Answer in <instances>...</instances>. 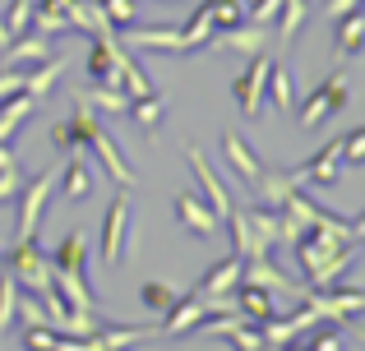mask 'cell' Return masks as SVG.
<instances>
[{"mask_svg": "<svg viewBox=\"0 0 365 351\" xmlns=\"http://www.w3.org/2000/svg\"><path fill=\"white\" fill-rule=\"evenodd\" d=\"M125 33V46H143V51H176V56H190V51H204L208 37H213V19L208 9L199 5L185 23L176 28H120Z\"/></svg>", "mask_w": 365, "mask_h": 351, "instance_id": "6da1fadb", "label": "cell"}, {"mask_svg": "<svg viewBox=\"0 0 365 351\" xmlns=\"http://www.w3.org/2000/svg\"><path fill=\"white\" fill-rule=\"evenodd\" d=\"M56 176H61V167H46V172H37L28 180L24 189H19V222H14V245L24 241H37V222H42L46 213V199L56 194Z\"/></svg>", "mask_w": 365, "mask_h": 351, "instance_id": "7a4b0ae2", "label": "cell"}, {"mask_svg": "<svg viewBox=\"0 0 365 351\" xmlns=\"http://www.w3.org/2000/svg\"><path fill=\"white\" fill-rule=\"evenodd\" d=\"M347 102H351V79H347V70H333L329 79H324L319 88H314L310 98L301 102V125H305V130H319L324 120L338 116Z\"/></svg>", "mask_w": 365, "mask_h": 351, "instance_id": "3957f363", "label": "cell"}, {"mask_svg": "<svg viewBox=\"0 0 365 351\" xmlns=\"http://www.w3.org/2000/svg\"><path fill=\"white\" fill-rule=\"evenodd\" d=\"M130 241H139V226L130 217V189H120L107 204V217H102V263H120Z\"/></svg>", "mask_w": 365, "mask_h": 351, "instance_id": "277c9868", "label": "cell"}, {"mask_svg": "<svg viewBox=\"0 0 365 351\" xmlns=\"http://www.w3.org/2000/svg\"><path fill=\"white\" fill-rule=\"evenodd\" d=\"M5 273H9V278H14L24 291H42V287H51V259L37 250V241L9 245V254H5Z\"/></svg>", "mask_w": 365, "mask_h": 351, "instance_id": "5b68a950", "label": "cell"}, {"mask_svg": "<svg viewBox=\"0 0 365 351\" xmlns=\"http://www.w3.org/2000/svg\"><path fill=\"white\" fill-rule=\"evenodd\" d=\"M305 305L314 310L319 319H338V324H347V319H356L365 315V291L356 287H314V291H305Z\"/></svg>", "mask_w": 365, "mask_h": 351, "instance_id": "8992f818", "label": "cell"}, {"mask_svg": "<svg viewBox=\"0 0 365 351\" xmlns=\"http://www.w3.org/2000/svg\"><path fill=\"white\" fill-rule=\"evenodd\" d=\"M102 130V120H98V111L88 107V102H74V116H65V120H56L51 125V144L61 148V153H74V148H88V139Z\"/></svg>", "mask_w": 365, "mask_h": 351, "instance_id": "52a82bcc", "label": "cell"}, {"mask_svg": "<svg viewBox=\"0 0 365 351\" xmlns=\"http://www.w3.org/2000/svg\"><path fill=\"white\" fill-rule=\"evenodd\" d=\"M268 56L259 51V56H250V70L236 74V83H232V98H236V107H241V116L255 120L259 116V107H264V93H268Z\"/></svg>", "mask_w": 365, "mask_h": 351, "instance_id": "ba28073f", "label": "cell"}, {"mask_svg": "<svg viewBox=\"0 0 365 351\" xmlns=\"http://www.w3.org/2000/svg\"><path fill=\"white\" fill-rule=\"evenodd\" d=\"M171 208H176V222L185 226L190 236H199V241H213L217 226H222V217L213 213V204L199 194H190V189H180L176 199H171Z\"/></svg>", "mask_w": 365, "mask_h": 351, "instance_id": "9c48e42d", "label": "cell"}, {"mask_svg": "<svg viewBox=\"0 0 365 351\" xmlns=\"http://www.w3.org/2000/svg\"><path fill=\"white\" fill-rule=\"evenodd\" d=\"M342 245H351V236H333V231H319V226H305L301 241H296V259H301L305 278H310V273H319L324 263L342 250Z\"/></svg>", "mask_w": 365, "mask_h": 351, "instance_id": "30bf717a", "label": "cell"}, {"mask_svg": "<svg viewBox=\"0 0 365 351\" xmlns=\"http://www.w3.org/2000/svg\"><path fill=\"white\" fill-rule=\"evenodd\" d=\"M338 176H342V135L333 139L329 148H319L310 162H301V167L292 172V180H296L301 189H305V185H333Z\"/></svg>", "mask_w": 365, "mask_h": 351, "instance_id": "8fae6325", "label": "cell"}, {"mask_svg": "<svg viewBox=\"0 0 365 351\" xmlns=\"http://www.w3.org/2000/svg\"><path fill=\"white\" fill-rule=\"evenodd\" d=\"M208 42L217 46V51H241V56H259L268 51V42H273V28L268 23H236V28H222L217 37H208Z\"/></svg>", "mask_w": 365, "mask_h": 351, "instance_id": "7c38bea8", "label": "cell"}, {"mask_svg": "<svg viewBox=\"0 0 365 351\" xmlns=\"http://www.w3.org/2000/svg\"><path fill=\"white\" fill-rule=\"evenodd\" d=\"M185 157H190V167H195L199 185H204V194H208V204H213V213H217V217H227V213H232L236 204H232V194H227L222 176L213 172V162L204 157V148H199V144H190V148H185Z\"/></svg>", "mask_w": 365, "mask_h": 351, "instance_id": "4fadbf2b", "label": "cell"}, {"mask_svg": "<svg viewBox=\"0 0 365 351\" xmlns=\"http://www.w3.org/2000/svg\"><path fill=\"white\" fill-rule=\"evenodd\" d=\"M88 153L98 157V162H102V172H107L111 180H116L120 189H134V172H130V162H125V153L116 148V139L107 135V125H102L98 135L88 139Z\"/></svg>", "mask_w": 365, "mask_h": 351, "instance_id": "5bb4252c", "label": "cell"}, {"mask_svg": "<svg viewBox=\"0 0 365 351\" xmlns=\"http://www.w3.org/2000/svg\"><path fill=\"white\" fill-rule=\"evenodd\" d=\"M65 176H56V194L65 199V204H83V199L93 194V167H88V157L74 148V157L61 167Z\"/></svg>", "mask_w": 365, "mask_h": 351, "instance_id": "9a60e30c", "label": "cell"}, {"mask_svg": "<svg viewBox=\"0 0 365 351\" xmlns=\"http://www.w3.org/2000/svg\"><path fill=\"white\" fill-rule=\"evenodd\" d=\"M46 56H51V37H42V33L28 28L24 37H14V42L0 51V61H5L9 70H33V65H42Z\"/></svg>", "mask_w": 365, "mask_h": 351, "instance_id": "2e32d148", "label": "cell"}, {"mask_svg": "<svg viewBox=\"0 0 365 351\" xmlns=\"http://www.w3.org/2000/svg\"><path fill=\"white\" fill-rule=\"evenodd\" d=\"M162 319H167V324H162L158 333H167V337H180V333H195V328L204 324V319H208V305H204V296H199V291H195V296H185V300L176 296V305H171Z\"/></svg>", "mask_w": 365, "mask_h": 351, "instance_id": "e0dca14e", "label": "cell"}, {"mask_svg": "<svg viewBox=\"0 0 365 351\" xmlns=\"http://www.w3.org/2000/svg\"><path fill=\"white\" fill-rule=\"evenodd\" d=\"M241 282L264 287V291H301V282L287 278V273L273 263V254H264V259H241Z\"/></svg>", "mask_w": 365, "mask_h": 351, "instance_id": "ac0fdd59", "label": "cell"}, {"mask_svg": "<svg viewBox=\"0 0 365 351\" xmlns=\"http://www.w3.org/2000/svg\"><path fill=\"white\" fill-rule=\"evenodd\" d=\"M241 287V254H227L222 263H213V268L204 273V278H199V296H232V291Z\"/></svg>", "mask_w": 365, "mask_h": 351, "instance_id": "d6986e66", "label": "cell"}, {"mask_svg": "<svg viewBox=\"0 0 365 351\" xmlns=\"http://www.w3.org/2000/svg\"><path fill=\"white\" fill-rule=\"evenodd\" d=\"M61 74H65V61H56V56H46L42 65H33V70H24V88L19 93H28L33 102H46V93L61 83Z\"/></svg>", "mask_w": 365, "mask_h": 351, "instance_id": "ffe728a7", "label": "cell"}, {"mask_svg": "<svg viewBox=\"0 0 365 351\" xmlns=\"http://www.w3.org/2000/svg\"><path fill=\"white\" fill-rule=\"evenodd\" d=\"M222 153H227L232 172L241 176L245 185H255V180L264 176V162H259V153H255V148H245V139H241V135H227V139H222Z\"/></svg>", "mask_w": 365, "mask_h": 351, "instance_id": "44dd1931", "label": "cell"}, {"mask_svg": "<svg viewBox=\"0 0 365 351\" xmlns=\"http://www.w3.org/2000/svg\"><path fill=\"white\" fill-rule=\"evenodd\" d=\"M51 282H56V291L65 296V305H70V310H88V315H98V300H93V291H88V282H83V273L51 268Z\"/></svg>", "mask_w": 365, "mask_h": 351, "instance_id": "7402d4cb", "label": "cell"}, {"mask_svg": "<svg viewBox=\"0 0 365 351\" xmlns=\"http://www.w3.org/2000/svg\"><path fill=\"white\" fill-rule=\"evenodd\" d=\"M236 310L250 319V324H268V319L277 315V305H273V291H264V287H250V282H241L236 287Z\"/></svg>", "mask_w": 365, "mask_h": 351, "instance_id": "603a6c76", "label": "cell"}, {"mask_svg": "<svg viewBox=\"0 0 365 351\" xmlns=\"http://www.w3.org/2000/svg\"><path fill=\"white\" fill-rule=\"evenodd\" d=\"M33 111H37V102L28 98V93H14V98L0 102V144H14L19 125H24V120L33 116Z\"/></svg>", "mask_w": 365, "mask_h": 351, "instance_id": "cb8c5ba5", "label": "cell"}, {"mask_svg": "<svg viewBox=\"0 0 365 351\" xmlns=\"http://www.w3.org/2000/svg\"><path fill=\"white\" fill-rule=\"evenodd\" d=\"M83 263H88V236H83V231H70V236H61V245L51 250V268L83 273Z\"/></svg>", "mask_w": 365, "mask_h": 351, "instance_id": "d4e9b609", "label": "cell"}, {"mask_svg": "<svg viewBox=\"0 0 365 351\" xmlns=\"http://www.w3.org/2000/svg\"><path fill=\"white\" fill-rule=\"evenodd\" d=\"M70 33H88V37L111 33L107 9H102L98 0H74V9H70Z\"/></svg>", "mask_w": 365, "mask_h": 351, "instance_id": "484cf974", "label": "cell"}, {"mask_svg": "<svg viewBox=\"0 0 365 351\" xmlns=\"http://www.w3.org/2000/svg\"><path fill=\"white\" fill-rule=\"evenodd\" d=\"M125 116L139 125V135L153 139V135H158V125H162V116H167V98H158V93H148V98H134Z\"/></svg>", "mask_w": 365, "mask_h": 351, "instance_id": "4316f807", "label": "cell"}, {"mask_svg": "<svg viewBox=\"0 0 365 351\" xmlns=\"http://www.w3.org/2000/svg\"><path fill=\"white\" fill-rule=\"evenodd\" d=\"M305 19H310V0H282V9H277V19H273V23H277L273 37H277L282 46H292L296 33L305 28Z\"/></svg>", "mask_w": 365, "mask_h": 351, "instance_id": "83f0119b", "label": "cell"}, {"mask_svg": "<svg viewBox=\"0 0 365 351\" xmlns=\"http://www.w3.org/2000/svg\"><path fill=\"white\" fill-rule=\"evenodd\" d=\"M255 189L268 208H282V199L296 189V180H292V172H282V167H264V176L255 180Z\"/></svg>", "mask_w": 365, "mask_h": 351, "instance_id": "f1b7e54d", "label": "cell"}, {"mask_svg": "<svg viewBox=\"0 0 365 351\" xmlns=\"http://www.w3.org/2000/svg\"><path fill=\"white\" fill-rule=\"evenodd\" d=\"M264 98H273V107L277 111H292L296 107V79H292V70L287 65H268V93Z\"/></svg>", "mask_w": 365, "mask_h": 351, "instance_id": "f546056e", "label": "cell"}, {"mask_svg": "<svg viewBox=\"0 0 365 351\" xmlns=\"http://www.w3.org/2000/svg\"><path fill=\"white\" fill-rule=\"evenodd\" d=\"M365 46V14L361 9H351V14L338 19V56L347 61V56H361Z\"/></svg>", "mask_w": 365, "mask_h": 351, "instance_id": "4dcf8cb0", "label": "cell"}, {"mask_svg": "<svg viewBox=\"0 0 365 351\" xmlns=\"http://www.w3.org/2000/svg\"><path fill=\"white\" fill-rule=\"evenodd\" d=\"M83 102H88L93 111H102V116H125L130 111V93L125 88H88V93H79Z\"/></svg>", "mask_w": 365, "mask_h": 351, "instance_id": "1f68e13d", "label": "cell"}, {"mask_svg": "<svg viewBox=\"0 0 365 351\" xmlns=\"http://www.w3.org/2000/svg\"><path fill=\"white\" fill-rule=\"evenodd\" d=\"M204 9H208V19H213L217 33H222V28L245 23V5H241V0H204Z\"/></svg>", "mask_w": 365, "mask_h": 351, "instance_id": "d6a6232c", "label": "cell"}, {"mask_svg": "<svg viewBox=\"0 0 365 351\" xmlns=\"http://www.w3.org/2000/svg\"><path fill=\"white\" fill-rule=\"evenodd\" d=\"M139 300L153 310V315H167V310L176 305V287H167V282H143V287H139Z\"/></svg>", "mask_w": 365, "mask_h": 351, "instance_id": "836d02e7", "label": "cell"}, {"mask_svg": "<svg viewBox=\"0 0 365 351\" xmlns=\"http://www.w3.org/2000/svg\"><path fill=\"white\" fill-rule=\"evenodd\" d=\"M14 300H19V282L0 268V337L9 333V324H14Z\"/></svg>", "mask_w": 365, "mask_h": 351, "instance_id": "e575fe53", "label": "cell"}, {"mask_svg": "<svg viewBox=\"0 0 365 351\" xmlns=\"http://www.w3.org/2000/svg\"><path fill=\"white\" fill-rule=\"evenodd\" d=\"M0 19H5L9 37H24V33H28V23H33V0H9V9H5Z\"/></svg>", "mask_w": 365, "mask_h": 351, "instance_id": "d590c367", "label": "cell"}, {"mask_svg": "<svg viewBox=\"0 0 365 351\" xmlns=\"http://www.w3.org/2000/svg\"><path fill=\"white\" fill-rule=\"evenodd\" d=\"M102 9H107L111 28H134V19H139V5L134 0H98Z\"/></svg>", "mask_w": 365, "mask_h": 351, "instance_id": "8d00e7d4", "label": "cell"}, {"mask_svg": "<svg viewBox=\"0 0 365 351\" xmlns=\"http://www.w3.org/2000/svg\"><path fill=\"white\" fill-rule=\"evenodd\" d=\"M342 162H365V125L342 135Z\"/></svg>", "mask_w": 365, "mask_h": 351, "instance_id": "74e56055", "label": "cell"}, {"mask_svg": "<svg viewBox=\"0 0 365 351\" xmlns=\"http://www.w3.org/2000/svg\"><path fill=\"white\" fill-rule=\"evenodd\" d=\"M19 88H24V70H9V65H5V70H0V102L14 98Z\"/></svg>", "mask_w": 365, "mask_h": 351, "instance_id": "f35d334b", "label": "cell"}, {"mask_svg": "<svg viewBox=\"0 0 365 351\" xmlns=\"http://www.w3.org/2000/svg\"><path fill=\"white\" fill-rule=\"evenodd\" d=\"M310 351H342V333H338V328H319L314 342H310Z\"/></svg>", "mask_w": 365, "mask_h": 351, "instance_id": "ab89813d", "label": "cell"}, {"mask_svg": "<svg viewBox=\"0 0 365 351\" xmlns=\"http://www.w3.org/2000/svg\"><path fill=\"white\" fill-rule=\"evenodd\" d=\"M277 9H282V0H259V5L250 9V23H273Z\"/></svg>", "mask_w": 365, "mask_h": 351, "instance_id": "60d3db41", "label": "cell"}, {"mask_svg": "<svg viewBox=\"0 0 365 351\" xmlns=\"http://www.w3.org/2000/svg\"><path fill=\"white\" fill-rule=\"evenodd\" d=\"M351 9H361V0H324V19H333V23L342 14H351Z\"/></svg>", "mask_w": 365, "mask_h": 351, "instance_id": "b9f144b4", "label": "cell"}, {"mask_svg": "<svg viewBox=\"0 0 365 351\" xmlns=\"http://www.w3.org/2000/svg\"><path fill=\"white\" fill-rule=\"evenodd\" d=\"M37 9H42V14H61L65 23H70V9H74V0H33Z\"/></svg>", "mask_w": 365, "mask_h": 351, "instance_id": "7bdbcfd3", "label": "cell"}, {"mask_svg": "<svg viewBox=\"0 0 365 351\" xmlns=\"http://www.w3.org/2000/svg\"><path fill=\"white\" fill-rule=\"evenodd\" d=\"M14 42V37H9V28H5V19H0V51H5V46Z\"/></svg>", "mask_w": 365, "mask_h": 351, "instance_id": "ee69618b", "label": "cell"}, {"mask_svg": "<svg viewBox=\"0 0 365 351\" xmlns=\"http://www.w3.org/2000/svg\"><path fill=\"white\" fill-rule=\"evenodd\" d=\"M351 236H356V241L365 245V217H361V222H351Z\"/></svg>", "mask_w": 365, "mask_h": 351, "instance_id": "f6af8a7d", "label": "cell"}, {"mask_svg": "<svg viewBox=\"0 0 365 351\" xmlns=\"http://www.w3.org/2000/svg\"><path fill=\"white\" fill-rule=\"evenodd\" d=\"M241 5H245V9H255V5H259V0H241Z\"/></svg>", "mask_w": 365, "mask_h": 351, "instance_id": "bcb514c9", "label": "cell"}, {"mask_svg": "<svg viewBox=\"0 0 365 351\" xmlns=\"http://www.w3.org/2000/svg\"><path fill=\"white\" fill-rule=\"evenodd\" d=\"M287 351H310V347H292V342H287Z\"/></svg>", "mask_w": 365, "mask_h": 351, "instance_id": "7dc6e473", "label": "cell"}, {"mask_svg": "<svg viewBox=\"0 0 365 351\" xmlns=\"http://www.w3.org/2000/svg\"><path fill=\"white\" fill-rule=\"evenodd\" d=\"M0 268H5V254H0Z\"/></svg>", "mask_w": 365, "mask_h": 351, "instance_id": "c3c4849f", "label": "cell"}, {"mask_svg": "<svg viewBox=\"0 0 365 351\" xmlns=\"http://www.w3.org/2000/svg\"><path fill=\"white\" fill-rule=\"evenodd\" d=\"M361 9H365V0H361Z\"/></svg>", "mask_w": 365, "mask_h": 351, "instance_id": "681fc988", "label": "cell"}]
</instances>
